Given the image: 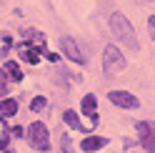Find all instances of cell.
<instances>
[{
	"mask_svg": "<svg viewBox=\"0 0 155 153\" xmlns=\"http://www.w3.org/2000/svg\"><path fill=\"white\" fill-rule=\"evenodd\" d=\"M135 128H138V138H140V143H143V148L148 151V153H155V123L140 121Z\"/></svg>",
	"mask_w": 155,
	"mask_h": 153,
	"instance_id": "4",
	"label": "cell"
},
{
	"mask_svg": "<svg viewBox=\"0 0 155 153\" xmlns=\"http://www.w3.org/2000/svg\"><path fill=\"white\" fill-rule=\"evenodd\" d=\"M110 30H113V35L118 38V40H123L125 48L138 50V38H135V30H133L130 20H128L123 13H113V15H110Z\"/></svg>",
	"mask_w": 155,
	"mask_h": 153,
	"instance_id": "1",
	"label": "cell"
},
{
	"mask_svg": "<svg viewBox=\"0 0 155 153\" xmlns=\"http://www.w3.org/2000/svg\"><path fill=\"white\" fill-rule=\"evenodd\" d=\"M20 58L23 60H28V63H38V60H40V55H35V50H20Z\"/></svg>",
	"mask_w": 155,
	"mask_h": 153,
	"instance_id": "13",
	"label": "cell"
},
{
	"mask_svg": "<svg viewBox=\"0 0 155 153\" xmlns=\"http://www.w3.org/2000/svg\"><path fill=\"white\" fill-rule=\"evenodd\" d=\"M23 38H25V40H40V43H45V35L38 33V30H25Z\"/></svg>",
	"mask_w": 155,
	"mask_h": 153,
	"instance_id": "12",
	"label": "cell"
},
{
	"mask_svg": "<svg viewBox=\"0 0 155 153\" xmlns=\"http://www.w3.org/2000/svg\"><path fill=\"white\" fill-rule=\"evenodd\" d=\"M45 106H48V100L43 98V95H38V98H33V103H30V108H33L35 113H38V110H43Z\"/></svg>",
	"mask_w": 155,
	"mask_h": 153,
	"instance_id": "14",
	"label": "cell"
},
{
	"mask_svg": "<svg viewBox=\"0 0 155 153\" xmlns=\"http://www.w3.org/2000/svg\"><path fill=\"white\" fill-rule=\"evenodd\" d=\"M5 93H8V80H5V75H3V70H0V100L5 98Z\"/></svg>",
	"mask_w": 155,
	"mask_h": 153,
	"instance_id": "15",
	"label": "cell"
},
{
	"mask_svg": "<svg viewBox=\"0 0 155 153\" xmlns=\"http://www.w3.org/2000/svg\"><path fill=\"white\" fill-rule=\"evenodd\" d=\"M95 103H98V100H95V95H85V98H83V116H88L93 123H98V113H95Z\"/></svg>",
	"mask_w": 155,
	"mask_h": 153,
	"instance_id": "8",
	"label": "cell"
},
{
	"mask_svg": "<svg viewBox=\"0 0 155 153\" xmlns=\"http://www.w3.org/2000/svg\"><path fill=\"white\" fill-rule=\"evenodd\" d=\"M60 148H63V153H70V138L63 133V138H60Z\"/></svg>",
	"mask_w": 155,
	"mask_h": 153,
	"instance_id": "16",
	"label": "cell"
},
{
	"mask_svg": "<svg viewBox=\"0 0 155 153\" xmlns=\"http://www.w3.org/2000/svg\"><path fill=\"white\" fill-rule=\"evenodd\" d=\"M105 146H108V138H103V136H88V138H83V143H80V148H83L85 153L100 151V148H105Z\"/></svg>",
	"mask_w": 155,
	"mask_h": 153,
	"instance_id": "7",
	"label": "cell"
},
{
	"mask_svg": "<svg viewBox=\"0 0 155 153\" xmlns=\"http://www.w3.org/2000/svg\"><path fill=\"white\" fill-rule=\"evenodd\" d=\"M103 70L105 75H118L125 70V55L115 45H105L103 50Z\"/></svg>",
	"mask_w": 155,
	"mask_h": 153,
	"instance_id": "3",
	"label": "cell"
},
{
	"mask_svg": "<svg viewBox=\"0 0 155 153\" xmlns=\"http://www.w3.org/2000/svg\"><path fill=\"white\" fill-rule=\"evenodd\" d=\"M63 121H65L70 128L83 131V123H80V118H78V113H75V110H65V113H63Z\"/></svg>",
	"mask_w": 155,
	"mask_h": 153,
	"instance_id": "10",
	"label": "cell"
},
{
	"mask_svg": "<svg viewBox=\"0 0 155 153\" xmlns=\"http://www.w3.org/2000/svg\"><path fill=\"white\" fill-rule=\"evenodd\" d=\"M148 28H150V38L155 40V15H150V18H148Z\"/></svg>",
	"mask_w": 155,
	"mask_h": 153,
	"instance_id": "17",
	"label": "cell"
},
{
	"mask_svg": "<svg viewBox=\"0 0 155 153\" xmlns=\"http://www.w3.org/2000/svg\"><path fill=\"white\" fill-rule=\"evenodd\" d=\"M25 138H28V143H30L35 151H48L50 148V136H48V128H45L43 121L30 123L28 131H25Z\"/></svg>",
	"mask_w": 155,
	"mask_h": 153,
	"instance_id": "2",
	"label": "cell"
},
{
	"mask_svg": "<svg viewBox=\"0 0 155 153\" xmlns=\"http://www.w3.org/2000/svg\"><path fill=\"white\" fill-rule=\"evenodd\" d=\"M108 98H110V103H115L118 108H138V106H140V100L135 98L133 93H128V90H110Z\"/></svg>",
	"mask_w": 155,
	"mask_h": 153,
	"instance_id": "5",
	"label": "cell"
},
{
	"mask_svg": "<svg viewBox=\"0 0 155 153\" xmlns=\"http://www.w3.org/2000/svg\"><path fill=\"white\" fill-rule=\"evenodd\" d=\"M23 133H25L23 128H13V136H18V138H23Z\"/></svg>",
	"mask_w": 155,
	"mask_h": 153,
	"instance_id": "18",
	"label": "cell"
},
{
	"mask_svg": "<svg viewBox=\"0 0 155 153\" xmlns=\"http://www.w3.org/2000/svg\"><path fill=\"white\" fill-rule=\"evenodd\" d=\"M18 113V100L15 98H3L0 100V118H13Z\"/></svg>",
	"mask_w": 155,
	"mask_h": 153,
	"instance_id": "9",
	"label": "cell"
},
{
	"mask_svg": "<svg viewBox=\"0 0 155 153\" xmlns=\"http://www.w3.org/2000/svg\"><path fill=\"white\" fill-rule=\"evenodd\" d=\"M60 48H63V53H65L73 63H80V65L85 63V55L80 53V48H78V43L73 40V38H63V40H60Z\"/></svg>",
	"mask_w": 155,
	"mask_h": 153,
	"instance_id": "6",
	"label": "cell"
},
{
	"mask_svg": "<svg viewBox=\"0 0 155 153\" xmlns=\"http://www.w3.org/2000/svg\"><path fill=\"white\" fill-rule=\"evenodd\" d=\"M5 73L10 75L13 80H23V70H20V65H18L15 60H8L5 63Z\"/></svg>",
	"mask_w": 155,
	"mask_h": 153,
	"instance_id": "11",
	"label": "cell"
}]
</instances>
